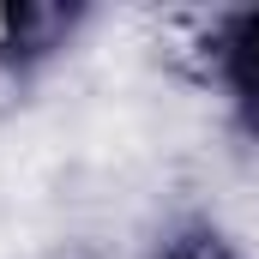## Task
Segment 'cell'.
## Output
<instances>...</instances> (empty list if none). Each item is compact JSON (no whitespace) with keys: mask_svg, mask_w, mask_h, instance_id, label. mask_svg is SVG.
Instances as JSON below:
<instances>
[{"mask_svg":"<svg viewBox=\"0 0 259 259\" xmlns=\"http://www.w3.org/2000/svg\"><path fill=\"white\" fill-rule=\"evenodd\" d=\"M193 55H199L205 84L223 97L229 121L247 139H259V6L211 12L199 42H193Z\"/></svg>","mask_w":259,"mask_h":259,"instance_id":"6da1fadb","label":"cell"},{"mask_svg":"<svg viewBox=\"0 0 259 259\" xmlns=\"http://www.w3.org/2000/svg\"><path fill=\"white\" fill-rule=\"evenodd\" d=\"M84 6H0V66L30 72L78 36Z\"/></svg>","mask_w":259,"mask_h":259,"instance_id":"7a4b0ae2","label":"cell"},{"mask_svg":"<svg viewBox=\"0 0 259 259\" xmlns=\"http://www.w3.org/2000/svg\"><path fill=\"white\" fill-rule=\"evenodd\" d=\"M151 259H253L235 235H223L217 223H181V229H169L163 235V247Z\"/></svg>","mask_w":259,"mask_h":259,"instance_id":"3957f363","label":"cell"},{"mask_svg":"<svg viewBox=\"0 0 259 259\" xmlns=\"http://www.w3.org/2000/svg\"><path fill=\"white\" fill-rule=\"evenodd\" d=\"M49 259H91V253H49Z\"/></svg>","mask_w":259,"mask_h":259,"instance_id":"277c9868","label":"cell"}]
</instances>
